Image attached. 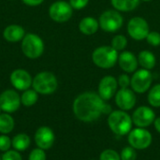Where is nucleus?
<instances>
[{"mask_svg":"<svg viewBox=\"0 0 160 160\" xmlns=\"http://www.w3.org/2000/svg\"><path fill=\"white\" fill-rule=\"evenodd\" d=\"M105 101L95 92H84L79 95L73 102V112L82 122H93L104 114Z\"/></svg>","mask_w":160,"mask_h":160,"instance_id":"nucleus-1","label":"nucleus"},{"mask_svg":"<svg viewBox=\"0 0 160 160\" xmlns=\"http://www.w3.org/2000/svg\"><path fill=\"white\" fill-rule=\"evenodd\" d=\"M132 118L125 111H112L108 116V126L111 130L118 135L125 136L132 129Z\"/></svg>","mask_w":160,"mask_h":160,"instance_id":"nucleus-2","label":"nucleus"},{"mask_svg":"<svg viewBox=\"0 0 160 160\" xmlns=\"http://www.w3.org/2000/svg\"><path fill=\"white\" fill-rule=\"evenodd\" d=\"M118 52L112 46H100L98 47L92 53L93 63L103 69H109L113 68L118 62Z\"/></svg>","mask_w":160,"mask_h":160,"instance_id":"nucleus-3","label":"nucleus"},{"mask_svg":"<svg viewBox=\"0 0 160 160\" xmlns=\"http://www.w3.org/2000/svg\"><path fill=\"white\" fill-rule=\"evenodd\" d=\"M33 89L41 95H50L55 92L58 86L56 77L49 71H43L38 73L32 82Z\"/></svg>","mask_w":160,"mask_h":160,"instance_id":"nucleus-4","label":"nucleus"},{"mask_svg":"<svg viewBox=\"0 0 160 160\" xmlns=\"http://www.w3.org/2000/svg\"><path fill=\"white\" fill-rule=\"evenodd\" d=\"M99 27L107 33H115L124 23V18L116 9H108L104 11L98 19Z\"/></svg>","mask_w":160,"mask_h":160,"instance_id":"nucleus-5","label":"nucleus"},{"mask_svg":"<svg viewBox=\"0 0 160 160\" xmlns=\"http://www.w3.org/2000/svg\"><path fill=\"white\" fill-rule=\"evenodd\" d=\"M22 51L26 57L36 59L43 53L44 42L38 35L27 34L22 40Z\"/></svg>","mask_w":160,"mask_h":160,"instance_id":"nucleus-6","label":"nucleus"},{"mask_svg":"<svg viewBox=\"0 0 160 160\" xmlns=\"http://www.w3.org/2000/svg\"><path fill=\"white\" fill-rule=\"evenodd\" d=\"M153 82V75L150 70L142 68L134 72L131 77V89L138 94H143L150 90Z\"/></svg>","mask_w":160,"mask_h":160,"instance_id":"nucleus-7","label":"nucleus"},{"mask_svg":"<svg viewBox=\"0 0 160 160\" xmlns=\"http://www.w3.org/2000/svg\"><path fill=\"white\" fill-rule=\"evenodd\" d=\"M152 135L151 133L142 128H137L131 129L128 133V143L130 146L136 150H144L147 149L152 143Z\"/></svg>","mask_w":160,"mask_h":160,"instance_id":"nucleus-8","label":"nucleus"},{"mask_svg":"<svg viewBox=\"0 0 160 160\" xmlns=\"http://www.w3.org/2000/svg\"><path fill=\"white\" fill-rule=\"evenodd\" d=\"M150 32V27L147 21L142 17H133L128 21V33L134 40L146 39L147 35Z\"/></svg>","mask_w":160,"mask_h":160,"instance_id":"nucleus-9","label":"nucleus"},{"mask_svg":"<svg viewBox=\"0 0 160 160\" xmlns=\"http://www.w3.org/2000/svg\"><path fill=\"white\" fill-rule=\"evenodd\" d=\"M73 13V8L69 3L59 0L52 3L49 8V15L52 20L56 22H68Z\"/></svg>","mask_w":160,"mask_h":160,"instance_id":"nucleus-10","label":"nucleus"},{"mask_svg":"<svg viewBox=\"0 0 160 160\" xmlns=\"http://www.w3.org/2000/svg\"><path fill=\"white\" fill-rule=\"evenodd\" d=\"M131 118L136 127L145 128L154 124L156 120V113L150 107L141 106L134 111Z\"/></svg>","mask_w":160,"mask_h":160,"instance_id":"nucleus-11","label":"nucleus"},{"mask_svg":"<svg viewBox=\"0 0 160 160\" xmlns=\"http://www.w3.org/2000/svg\"><path fill=\"white\" fill-rule=\"evenodd\" d=\"M21 97L14 90H6L0 95V108L7 113L16 112L21 106Z\"/></svg>","mask_w":160,"mask_h":160,"instance_id":"nucleus-12","label":"nucleus"},{"mask_svg":"<svg viewBox=\"0 0 160 160\" xmlns=\"http://www.w3.org/2000/svg\"><path fill=\"white\" fill-rule=\"evenodd\" d=\"M117 88V79H115L113 76L108 75L100 80L98 87V94L104 101H107L115 96V94L118 91Z\"/></svg>","mask_w":160,"mask_h":160,"instance_id":"nucleus-13","label":"nucleus"},{"mask_svg":"<svg viewBox=\"0 0 160 160\" xmlns=\"http://www.w3.org/2000/svg\"><path fill=\"white\" fill-rule=\"evenodd\" d=\"M137 98L135 92L130 88H120L115 94V103L122 111H129L136 105Z\"/></svg>","mask_w":160,"mask_h":160,"instance_id":"nucleus-14","label":"nucleus"},{"mask_svg":"<svg viewBox=\"0 0 160 160\" xmlns=\"http://www.w3.org/2000/svg\"><path fill=\"white\" fill-rule=\"evenodd\" d=\"M55 136L49 127H40L35 133V142L38 148L43 150L50 149L54 142Z\"/></svg>","mask_w":160,"mask_h":160,"instance_id":"nucleus-15","label":"nucleus"},{"mask_svg":"<svg viewBox=\"0 0 160 160\" xmlns=\"http://www.w3.org/2000/svg\"><path fill=\"white\" fill-rule=\"evenodd\" d=\"M32 82L31 75L24 69H15L10 74V82L17 90L25 91L29 89Z\"/></svg>","mask_w":160,"mask_h":160,"instance_id":"nucleus-16","label":"nucleus"},{"mask_svg":"<svg viewBox=\"0 0 160 160\" xmlns=\"http://www.w3.org/2000/svg\"><path fill=\"white\" fill-rule=\"evenodd\" d=\"M118 64L123 71L126 73H132L138 68V57L131 52L123 51L118 56Z\"/></svg>","mask_w":160,"mask_h":160,"instance_id":"nucleus-17","label":"nucleus"},{"mask_svg":"<svg viewBox=\"0 0 160 160\" xmlns=\"http://www.w3.org/2000/svg\"><path fill=\"white\" fill-rule=\"evenodd\" d=\"M24 29L17 24H11L5 28L3 37L9 42H17L24 38Z\"/></svg>","mask_w":160,"mask_h":160,"instance_id":"nucleus-18","label":"nucleus"},{"mask_svg":"<svg viewBox=\"0 0 160 160\" xmlns=\"http://www.w3.org/2000/svg\"><path fill=\"white\" fill-rule=\"evenodd\" d=\"M79 29L83 35H86V36L94 35L99 29L98 20L93 17H85L81 20L79 23Z\"/></svg>","mask_w":160,"mask_h":160,"instance_id":"nucleus-19","label":"nucleus"},{"mask_svg":"<svg viewBox=\"0 0 160 160\" xmlns=\"http://www.w3.org/2000/svg\"><path fill=\"white\" fill-rule=\"evenodd\" d=\"M138 62L142 68L151 70L155 68L157 64V58L152 52L148 50H143L138 55Z\"/></svg>","mask_w":160,"mask_h":160,"instance_id":"nucleus-20","label":"nucleus"},{"mask_svg":"<svg viewBox=\"0 0 160 160\" xmlns=\"http://www.w3.org/2000/svg\"><path fill=\"white\" fill-rule=\"evenodd\" d=\"M141 0H111L112 6L119 12H129L138 8Z\"/></svg>","mask_w":160,"mask_h":160,"instance_id":"nucleus-21","label":"nucleus"},{"mask_svg":"<svg viewBox=\"0 0 160 160\" xmlns=\"http://www.w3.org/2000/svg\"><path fill=\"white\" fill-rule=\"evenodd\" d=\"M11 142H12V147L14 148V150L18 152H22V151H25L29 147L30 138L27 134L20 133L13 137V139L11 140Z\"/></svg>","mask_w":160,"mask_h":160,"instance_id":"nucleus-22","label":"nucleus"},{"mask_svg":"<svg viewBox=\"0 0 160 160\" xmlns=\"http://www.w3.org/2000/svg\"><path fill=\"white\" fill-rule=\"evenodd\" d=\"M14 128V119L8 113H1L0 114V133L1 134H8Z\"/></svg>","mask_w":160,"mask_h":160,"instance_id":"nucleus-23","label":"nucleus"},{"mask_svg":"<svg viewBox=\"0 0 160 160\" xmlns=\"http://www.w3.org/2000/svg\"><path fill=\"white\" fill-rule=\"evenodd\" d=\"M38 93L34 89H27L23 91L22 97H21V102L25 107L33 106L38 101Z\"/></svg>","mask_w":160,"mask_h":160,"instance_id":"nucleus-24","label":"nucleus"},{"mask_svg":"<svg viewBox=\"0 0 160 160\" xmlns=\"http://www.w3.org/2000/svg\"><path fill=\"white\" fill-rule=\"evenodd\" d=\"M148 102L152 107L159 108L160 107V83L154 85L152 88H150V91L148 93L147 97Z\"/></svg>","mask_w":160,"mask_h":160,"instance_id":"nucleus-25","label":"nucleus"},{"mask_svg":"<svg viewBox=\"0 0 160 160\" xmlns=\"http://www.w3.org/2000/svg\"><path fill=\"white\" fill-rule=\"evenodd\" d=\"M111 46L117 52H123L128 46V38L124 35H116L112 39Z\"/></svg>","mask_w":160,"mask_h":160,"instance_id":"nucleus-26","label":"nucleus"},{"mask_svg":"<svg viewBox=\"0 0 160 160\" xmlns=\"http://www.w3.org/2000/svg\"><path fill=\"white\" fill-rule=\"evenodd\" d=\"M121 160H136L137 159V152L136 149L132 146L125 147L120 154Z\"/></svg>","mask_w":160,"mask_h":160,"instance_id":"nucleus-27","label":"nucleus"},{"mask_svg":"<svg viewBox=\"0 0 160 160\" xmlns=\"http://www.w3.org/2000/svg\"><path fill=\"white\" fill-rule=\"evenodd\" d=\"M99 160H121V158L116 151L112 149H107L100 154Z\"/></svg>","mask_w":160,"mask_h":160,"instance_id":"nucleus-28","label":"nucleus"},{"mask_svg":"<svg viewBox=\"0 0 160 160\" xmlns=\"http://www.w3.org/2000/svg\"><path fill=\"white\" fill-rule=\"evenodd\" d=\"M146 41L153 47H158L160 45V33L157 31H150L146 37Z\"/></svg>","mask_w":160,"mask_h":160,"instance_id":"nucleus-29","label":"nucleus"},{"mask_svg":"<svg viewBox=\"0 0 160 160\" xmlns=\"http://www.w3.org/2000/svg\"><path fill=\"white\" fill-rule=\"evenodd\" d=\"M44 151L45 150L38 147L32 150L28 157V160H46V154Z\"/></svg>","mask_w":160,"mask_h":160,"instance_id":"nucleus-30","label":"nucleus"},{"mask_svg":"<svg viewBox=\"0 0 160 160\" xmlns=\"http://www.w3.org/2000/svg\"><path fill=\"white\" fill-rule=\"evenodd\" d=\"M11 146H12V142L10 138L5 134H2L0 136V151L7 152L10 149Z\"/></svg>","mask_w":160,"mask_h":160,"instance_id":"nucleus-31","label":"nucleus"},{"mask_svg":"<svg viewBox=\"0 0 160 160\" xmlns=\"http://www.w3.org/2000/svg\"><path fill=\"white\" fill-rule=\"evenodd\" d=\"M2 160H22V156L16 150H8L4 152L3 156L1 157Z\"/></svg>","mask_w":160,"mask_h":160,"instance_id":"nucleus-32","label":"nucleus"},{"mask_svg":"<svg viewBox=\"0 0 160 160\" xmlns=\"http://www.w3.org/2000/svg\"><path fill=\"white\" fill-rule=\"evenodd\" d=\"M117 82H118V86H120V88H129L130 82H131V78L128 75V73L121 74L117 79Z\"/></svg>","mask_w":160,"mask_h":160,"instance_id":"nucleus-33","label":"nucleus"},{"mask_svg":"<svg viewBox=\"0 0 160 160\" xmlns=\"http://www.w3.org/2000/svg\"><path fill=\"white\" fill-rule=\"evenodd\" d=\"M89 0H69V4L73 9H82L88 5Z\"/></svg>","mask_w":160,"mask_h":160,"instance_id":"nucleus-34","label":"nucleus"},{"mask_svg":"<svg viewBox=\"0 0 160 160\" xmlns=\"http://www.w3.org/2000/svg\"><path fill=\"white\" fill-rule=\"evenodd\" d=\"M44 0H22V2L27 5V6H31V7H35V6H38L40 5Z\"/></svg>","mask_w":160,"mask_h":160,"instance_id":"nucleus-35","label":"nucleus"},{"mask_svg":"<svg viewBox=\"0 0 160 160\" xmlns=\"http://www.w3.org/2000/svg\"><path fill=\"white\" fill-rule=\"evenodd\" d=\"M154 125H155L156 130H157L158 133H160V117L156 118V120H155V122H154Z\"/></svg>","mask_w":160,"mask_h":160,"instance_id":"nucleus-36","label":"nucleus"},{"mask_svg":"<svg viewBox=\"0 0 160 160\" xmlns=\"http://www.w3.org/2000/svg\"><path fill=\"white\" fill-rule=\"evenodd\" d=\"M141 1H143V2H151L153 0H141Z\"/></svg>","mask_w":160,"mask_h":160,"instance_id":"nucleus-37","label":"nucleus"},{"mask_svg":"<svg viewBox=\"0 0 160 160\" xmlns=\"http://www.w3.org/2000/svg\"><path fill=\"white\" fill-rule=\"evenodd\" d=\"M1 111H2V110H1V108H0V114H1Z\"/></svg>","mask_w":160,"mask_h":160,"instance_id":"nucleus-38","label":"nucleus"},{"mask_svg":"<svg viewBox=\"0 0 160 160\" xmlns=\"http://www.w3.org/2000/svg\"><path fill=\"white\" fill-rule=\"evenodd\" d=\"M0 160H2V159H1V157H0Z\"/></svg>","mask_w":160,"mask_h":160,"instance_id":"nucleus-39","label":"nucleus"}]
</instances>
